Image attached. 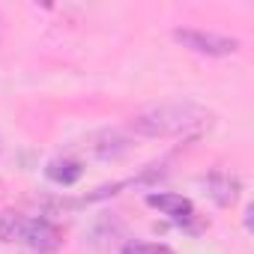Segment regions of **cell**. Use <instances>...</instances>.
<instances>
[{"instance_id": "7a4b0ae2", "label": "cell", "mask_w": 254, "mask_h": 254, "mask_svg": "<svg viewBox=\"0 0 254 254\" xmlns=\"http://www.w3.org/2000/svg\"><path fill=\"white\" fill-rule=\"evenodd\" d=\"M0 236L6 242L18 239V242L30 245L39 254L57 251L63 245V230L54 221H48V218H21V215H12V212H6L3 224H0Z\"/></svg>"}, {"instance_id": "277c9868", "label": "cell", "mask_w": 254, "mask_h": 254, "mask_svg": "<svg viewBox=\"0 0 254 254\" xmlns=\"http://www.w3.org/2000/svg\"><path fill=\"white\" fill-rule=\"evenodd\" d=\"M147 203L159 212H165L174 224L180 227H191L194 221V203L183 194H174V191H150L147 194Z\"/></svg>"}, {"instance_id": "3957f363", "label": "cell", "mask_w": 254, "mask_h": 254, "mask_svg": "<svg viewBox=\"0 0 254 254\" xmlns=\"http://www.w3.org/2000/svg\"><path fill=\"white\" fill-rule=\"evenodd\" d=\"M174 39L180 45H186L194 54H206V57H227L239 51V39L221 36V33H209V30H174Z\"/></svg>"}, {"instance_id": "6da1fadb", "label": "cell", "mask_w": 254, "mask_h": 254, "mask_svg": "<svg viewBox=\"0 0 254 254\" xmlns=\"http://www.w3.org/2000/svg\"><path fill=\"white\" fill-rule=\"evenodd\" d=\"M200 120H203V111H197L194 105H162L138 114L132 129L147 138H171V135H183Z\"/></svg>"}, {"instance_id": "8992f818", "label": "cell", "mask_w": 254, "mask_h": 254, "mask_svg": "<svg viewBox=\"0 0 254 254\" xmlns=\"http://www.w3.org/2000/svg\"><path fill=\"white\" fill-rule=\"evenodd\" d=\"M45 174H48V180L57 183V186H75V183L81 180L84 168H81L78 162H72V159H54V162H48Z\"/></svg>"}, {"instance_id": "5b68a950", "label": "cell", "mask_w": 254, "mask_h": 254, "mask_svg": "<svg viewBox=\"0 0 254 254\" xmlns=\"http://www.w3.org/2000/svg\"><path fill=\"white\" fill-rule=\"evenodd\" d=\"M209 186V197L218 203V206H230L236 197H239V180L230 177V174H212L206 180Z\"/></svg>"}, {"instance_id": "52a82bcc", "label": "cell", "mask_w": 254, "mask_h": 254, "mask_svg": "<svg viewBox=\"0 0 254 254\" xmlns=\"http://www.w3.org/2000/svg\"><path fill=\"white\" fill-rule=\"evenodd\" d=\"M120 254H174V251L159 242H126Z\"/></svg>"}]
</instances>
